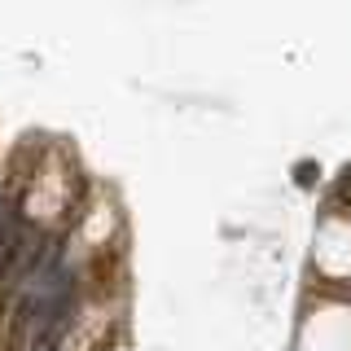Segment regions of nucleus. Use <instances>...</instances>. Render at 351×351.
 I'll use <instances>...</instances> for the list:
<instances>
[{
	"label": "nucleus",
	"mask_w": 351,
	"mask_h": 351,
	"mask_svg": "<svg viewBox=\"0 0 351 351\" xmlns=\"http://www.w3.org/2000/svg\"><path fill=\"white\" fill-rule=\"evenodd\" d=\"M294 171H299V184H303V189H307V184H312V162H299V167H294Z\"/></svg>",
	"instance_id": "2"
},
{
	"label": "nucleus",
	"mask_w": 351,
	"mask_h": 351,
	"mask_svg": "<svg viewBox=\"0 0 351 351\" xmlns=\"http://www.w3.org/2000/svg\"><path fill=\"white\" fill-rule=\"evenodd\" d=\"M36 241H40L36 228L18 215V206L14 202H0V285H5V290H9V281L22 272V263L31 259Z\"/></svg>",
	"instance_id": "1"
}]
</instances>
